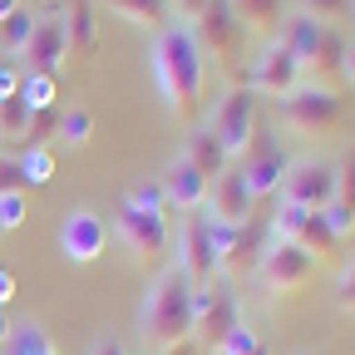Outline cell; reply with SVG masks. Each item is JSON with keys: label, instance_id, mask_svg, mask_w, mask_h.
<instances>
[{"label": "cell", "instance_id": "obj_14", "mask_svg": "<svg viewBox=\"0 0 355 355\" xmlns=\"http://www.w3.org/2000/svg\"><path fill=\"white\" fill-rule=\"evenodd\" d=\"M198 212H202V217H217V222H237V227L257 217V202H252V193H247V183H242L237 163H227V168L207 183V198H202Z\"/></svg>", "mask_w": 355, "mask_h": 355}, {"label": "cell", "instance_id": "obj_34", "mask_svg": "<svg viewBox=\"0 0 355 355\" xmlns=\"http://www.w3.org/2000/svg\"><path fill=\"white\" fill-rule=\"evenodd\" d=\"M257 345H261V340H257V331L242 321V326H232V331H227V340L217 345V355H252Z\"/></svg>", "mask_w": 355, "mask_h": 355}, {"label": "cell", "instance_id": "obj_9", "mask_svg": "<svg viewBox=\"0 0 355 355\" xmlns=\"http://www.w3.org/2000/svg\"><path fill=\"white\" fill-rule=\"evenodd\" d=\"M301 79H306V74H301V64L286 55V44H282V40H266L252 60H242V69H237L232 84H247L252 94H266V99H286Z\"/></svg>", "mask_w": 355, "mask_h": 355}, {"label": "cell", "instance_id": "obj_43", "mask_svg": "<svg viewBox=\"0 0 355 355\" xmlns=\"http://www.w3.org/2000/svg\"><path fill=\"white\" fill-rule=\"evenodd\" d=\"M340 74H345V79H355V40L345 44V69H340Z\"/></svg>", "mask_w": 355, "mask_h": 355}, {"label": "cell", "instance_id": "obj_39", "mask_svg": "<svg viewBox=\"0 0 355 355\" xmlns=\"http://www.w3.org/2000/svg\"><path fill=\"white\" fill-rule=\"evenodd\" d=\"M15 89H20V69L15 64H0V99H10Z\"/></svg>", "mask_w": 355, "mask_h": 355}, {"label": "cell", "instance_id": "obj_40", "mask_svg": "<svg viewBox=\"0 0 355 355\" xmlns=\"http://www.w3.org/2000/svg\"><path fill=\"white\" fill-rule=\"evenodd\" d=\"M89 355H128V350H123V345H119L114 336H99L94 345H89Z\"/></svg>", "mask_w": 355, "mask_h": 355}, {"label": "cell", "instance_id": "obj_37", "mask_svg": "<svg viewBox=\"0 0 355 355\" xmlns=\"http://www.w3.org/2000/svg\"><path fill=\"white\" fill-rule=\"evenodd\" d=\"M15 291H20V286H15V272H10L6 261H0V311H6V306L15 301Z\"/></svg>", "mask_w": 355, "mask_h": 355}, {"label": "cell", "instance_id": "obj_36", "mask_svg": "<svg viewBox=\"0 0 355 355\" xmlns=\"http://www.w3.org/2000/svg\"><path fill=\"white\" fill-rule=\"evenodd\" d=\"M0 193H30L20 158H0Z\"/></svg>", "mask_w": 355, "mask_h": 355}, {"label": "cell", "instance_id": "obj_28", "mask_svg": "<svg viewBox=\"0 0 355 355\" xmlns=\"http://www.w3.org/2000/svg\"><path fill=\"white\" fill-rule=\"evenodd\" d=\"M20 168H25V183L30 188H44L55 178V148H25L20 153Z\"/></svg>", "mask_w": 355, "mask_h": 355}, {"label": "cell", "instance_id": "obj_19", "mask_svg": "<svg viewBox=\"0 0 355 355\" xmlns=\"http://www.w3.org/2000/svg\"><path fill=\"white\" fill-rule=\"evenodd\" d=\"M99 6H104L109 15L128 20V25H139V30H153V35H158V30L173 20L168 0H99Z\"/></svg>", "mask_w": 355, "mask_h": 355}, {"label": "cell", "instance_id": "obj_31", "mask_svg": "<svg viewBox=\"0 0 355 355\" xmlns=\"http://www.w3.org/2000/svg\"><path fill=\"white\" fill-rule=\"evenodd\" d=\"M336 173H340V178H336V202H340V207L355 217V148H350V153L336 163Z\"/></svg>", "mask_w": 355, "mask_h": 355}, {"label": "cell", "instance_id": "obj_13", "mask_svg": "<svg viewBox=\"0 0 355 355\" xmlns=\"http://www.w3.org/2000/svg\"><path fill=\"white\" fill-rule=\"evenodd\" d=\"M178 266L188 272L193 286H207L217 277V252H212V237H207V217L202 212H183V227H178Z\"/></svg>", "mask_w": 355, "mask_h": 355}, {"label": "cell", "instance_id": "obj_45", "mask_svg": "<svg viewBox=\"0 0 355 355\" xmlns=\"http://www.w3.org/2000/svg\"><path fill=\"white\" fill-rule=\"evenodd\" d=\"M350 15H355V0H350Z\"/></svg>", "mask_w": 355, "mask_h": 355}, {"label": "cell", "instance_id": "obj_33", "mask_svg": "<svg viewBox=\"0 0 355 355\" xmlns=\"http://www.w3.org/2000/svg\"><path fill=\"white\" fill-rule=\"evenodd\" d=\"M123 198H128L133 207H144V212H163V217H168V198H163L158 183H139V188H128Z\"/></svg>", "mask_w": 355, "mask_h": 355}, {"label": "cell", "instance_id": "obj_18", "mask_svg": "<svg viewBox=\"0 0 355 355\" xmlns=\"http://www.w3.org/2000/svg\"><path fill=\"white\" fill-rule=\"evenodd\" d=\"M261 237H266V227L252 217L247 227H242V237H237V247H232V257L222 261V272H217V277H227L232 286H237V277H252V272H257V261H261Z\"/></svg>", "mask_w": 355, "mask_h": 355}, {"label": "cell", "instance_id": "obj_1", "mask_svg": "<svg viewBox=\"0 0 355 355\" xmlns=\"http://www.w3.org/2000/svg\"><path fill=\"white\" fill-rule=\"evenodd\" d=\"M148 69H153V84H158V94H163V104H168L173 119H193L202 109V94H207V55H202V44L193 40V30L183 20H168L153 35Z\"/></svg>", "mask_w": 355, "mask_h": 355}, {"label": "cell", "instance_id": "obj_42", "mask_svg": "<svg viewBox=\"0 0 355 355\" xmlns=\"http://www.w3.org/2000/svg\"><path fill=\"white\" fill-rule=\"evenodd\" d=\"M10 331H15V321L6 316V311H0V350H6V340H10Z\"/></svg>", "mask_w": 355, "mask_h": 355}, {"label": "cell", "instance_id": "obj_26", "mask_svg": "<svg viewBox=\"0 0 355 355\" xmlns=\"http://www.w3.org/2000/svg\"><path fill=\"white\" fill-rule=\"evenodd\" d=\"M60 139H64L69 148H84L89 139H94V114H89L84 104H69V109H60Z\"/></svg>", "mask_w": 355, "mask_h": 355}, {"label": "cell", "instance_id": "obj_35", "mask_svg": "<svg viewBox=\"0 0 355 355\" xmlns=\"http://www.w3.org/2000/svg\"><path fill=\"white\" fill-rule=\"evenodd\" d=\"M301 15H316L321 25H331L336 15H350V0H296Z\"/></svg>", "mask_w": 355, "mask_h": 355}, {"label": "cell", "instance_id": "obj_11", "mask_svg": "<svg viewBox=\"0 0 355 355\" xmlns=\"http://www.w3.org/2000/svg\"><path fill=\"white\" fill-rule=\"evenodd\" d=\"M114 232H119V242L139 257V261H153V257L168 252V217H163V212L133 207L128 198H123L119 212H114Z\"/></svg>", "mask_w": 355, "mask_h": 355}, {"label": "cell", "instance_id": "obj_25", "mask_svg": "<svg viewBox=\"0 0 355 355\" xmlns=\"http://www.w3.org/2000/svg\"><path fill=\"white\" fill-rule=\"evenodd\" d=\"M35 25H40V15L20 6V10H15L6 25H0V55H25V44H30Z\"/></svg>", "mask_w": 355, "mask_h": 355}, {"label": "cell", "instance_id": "obj_20", "mask_svg": "<svg viewBox=\"0 0 355 355\" xmlns=\"http://www.w3.org/2000/svg\"><path fill=\"white\" fill-rule=\"evenodd\" d=\"M178 153H183L202 178H217L222 168H227V158H222V148H217V139H212V133L198 123V128H188L183 133V148H178Z\"/></svg>", "mask_w": 355, "mask_h": 355}, {"label": "cell", "instance_id": "obj_47", "mask_svg": "<svg viewBox=\"0 0 355 355\" xmlns=\"http://www.w3.org/2000/svg\"><path fill=\"white\" fill-rule=\"evenodd\" d=\"M168 6H173V0H168Z\"/></svg>", "mask_w": 355, "mask_h": 355}, {"label": "cell", "instance_id": "obj_3", "mask_svg": "<svg viewBox=\"0 0 355 355\" xmlns=\"http://www.w3.org/2000/svg\"><path fill=\"white\" fill-rule=\"evenodd\" d=\"M277 109H282V128H291L296 139H316L345 114V94L326 79H301L286 99H277Z\"/></svg>", "mask_w": 355, "mask_h": 355}, {"label": "cell", "instance_id": "obj_6", "mask_svg": "<svg viewBox=\"0 0 355 355\" xmlns=\"http://www.w3.org/2000/svg\"><path fill=\"white\" fill-rule=\"evenodd\" d=\"M188 30H193V40L202 44L207 60L227 64L232 74L242 69V55H247V25L237 20L232 0H207V6L188 20Z\"/></svg>", "mask_w": 355, "mask_h": 355}, {"label": "cell", "instance_id": "obj_41", "mask_svg": "<svg viewBox=\"0 0 355 355\" xmlns=\"http://www.w3.org/2000/svg\"><path fill=\"white\" fill-rule=\"evenodd\" d=\"M20 6H25V0H0V25H6V20H10Z\"/></svg>", "mask_w": 355, "mask_h": 355}, {"label": "cell", "instance_id": "obj_46", "mask_svg": "<svg viewBox=\"0 0 355 355\" xmlns=\"http://www.w3.org/2000/svg\"><path fill=\"white\" fill-rule=\"evenodd\" d=\"M0 237H6V232H0Z\"/></svg>", "mask_w": 355, "mask_h": 355}, {"label": "cell", "instance_id": "obj_29", "mask_svg": "<svg viewBox=\"0 0 355 355\" xmlns=\"http://www.w3.org/2000/svg\"><path fill=\"white\" fill-rule=\"evenodd\" d=\"M25 123H30V109L20 104V94H10V99H0V139H10V144H20V139H25Z\"/></svg>", "mask_w": 355, "mask_h": 355}, {"label": "cell", "instance_id": "obj_16", "mask_svg": "<svg viewBox=\"0 0 355 355\" xmlns=\"http://www.w3.org/2000/svg\"><path fill=\"white\" fill-rule=\"evenodd\" d=\"M207 183H212V178H202L183 153H173V163H168L163 178H158V188H163V198H168L173 212H198L202 198H207Z\"/></svg>", "mask_w": 355, "mask_h": 355}, {"label": "cell", "instance_id": "obj_21", "mask_svg": "<svg viewBox=\"0 0 355 355\" xmlns=\"http://www.w3.org/2000/svg\"><path fill=\"white\" fill-rule=\"evenodd\" d=\"M20 104L30 109V114H40V109H60V79L55 74H40V69H30L25 79H20Z\"/></svg>", "mask_w": 355, "mask_h": 355}, {"label": "cell", "instance_id": "obj_17", "mask_svg": "<svg viewBox=\"0 0 355 355\" xmlns=\"http://www.w3.org/2000/svg\"><path fill=\"white\" fill-rule=\"evenodd\" d=\"M64 35H69V55L89 60L99 50V10L94 0H69L64 6Z\"/></svg>", "mask_w": 355, "mask_h": 355}, {"label": "cell", "instance_id": "obj_15", "mask_svg": "<svg viewBox=\"0 0 355 355\" xmlns=\"http://www.w3.org/2000/svg\"><path fill=\"white\" fill-rule=\"evenodd\" d=\"M64 55H69V35H64V6H60L50 15H40V25H35L30 44H25V60L40 74H60Z\"/></svg>", "mask_w": 355, "mask_h": 355}, {"label": "cell", "instance_id": "obj_2", "mask_svg": "<svg viewBox=\"0 0 355 355\" xmlns=\"http://www.w3.org/2000/svg\"><path fill=\"white\" fill-rule=\"evenodd\" d=\"M193 282L178 261H168L163 272L148 282L144 301H139V340L148 355H168L178 345L193 340Z\"/></svg>", "mask_w": 355, "mask_h": 355}, {"label": "cell", "instance_id": "obj_7", "mask_svg": "<svg viewBox=\"0 0 355 355\" xmlns=\"http://www.w3.org/2000/svg\"><path fill=\"white\" fill-rule=\"evenodd\" d=\"M242 326V301H237V286L227 277H212L207 286L193 291V345L212 350L227 340V331Z\"/></svg>", "mask_w": 355, "mask_h": 355}, {"label": "cell", "instance_id": "obj_38", "mask_svg": "<svg viewBox=\"0 0 355 355\" xmlns=\"http://www.w3.org/2000/svg\"><path fill=\"white\" fill-rule=\"evenodd\" d=\"M202 6H207V0H173L168 10H173V20H183V25H188V20H193V15H198Z\"/></svg>", "mask_w": 355, "mask_h": 355}, {"label": "cell", "instance_id": "obj_10", "mask_svg": "<svg viewBox=\"0 0 355 355\" xmlns=\"http://www.w3.org/2000/svg\"><path fill=\"white\" fill-rule=\"evenodd\" d=\"M311 272H316V261H311L296 242H266V252H261V261H257V272H252V282H257V291L266 296V301H282L286 291H296Z\"/></svg>", "mask_w": 355, "mask_h": 355}, {"label": "cell", "instance_id": "obj_24", "mask_svg": "<svg viewBox=\"0 0 355 355\" xmlns=\"http://www.w3.org/2000/svg\"><path fill=\"white\" fill-rule=\"evenodd\" d=\"M0 355H55V340H50V331H44L40 321H20Z\"/></svg>", "mask_w": 355, "mask_h": 355}, {"label": "cell", "instance_id": "obj_12", "mask_svg": "<svg viewBox=\"0 0 355 355\" xmlns=\"http://www.w3.org/2000/svg\"><path fill=\"white\" fill-rule=\"evenodd\" d=\"M104 242H109V227H104V217H99L94 207H74V212L60 222V252H64V261H74V266L99 261V257H104Z\"/></svg>", "mask_w": 355, "mask_h": 355}, {"label": "cell", "instance_id": "obj_27", "mask_svg": "<svg viewBox=\"0 0 355 355\" xmlns=\"http://www.w3.org/2000/svg\"><path fill=\"white\" fill-rule=\"evenodd\" d=\"M50 139H60V109H40V114H30V123H25V148H50Z\"/></svg>", "mask_w": 355, "mask_h": 355}, {"label": "cell", "instance_id": "obj_22", "mask_svg": "<svg viewBox=\"0 0 355 355\" xmlns=\"http://www.w3.org/2000/svg\"><path fill=\"white\" fill-rule=\"evenodd\" d=\"M232 10H237V20L247 25V35H277V25H282V0H232Z\"/></svg>", "mask_w": 355, "mask_h": 355}, {"label": "cell", "instance_id": "obj_44", "mask_svg": "<svg viewBox=\"0 0 355 355\" xmlns=\"http://www.w3.org/2000/svg\"><path fill=\"white\" fill-rule=\"evenodd\" d=\"M252 355H272V350H266V345H257V350H252Z\"/></svg>", "mask_w": 355, "mask_h": 355}, {"label": "cell", "instance_id": "obj_4", "mask_svg": "<svg viewBox=\"0 0 355 355\" xmlns=\"http://www.w3.org/2000/svg\"><path fill=\"white\" fill-rule=\"evenodd\" d=\"M291 163H296V153L286 148L282 128L261 123V128L252 133V144H247L242 163H237V173H242V183H247L252 202H261V198H277V193H282V178L291 173Z\"/></svg>", "mask_w": 355, "mask_h": 355}, {"label": "cell", "instance_id": "obj_23", "mask_svg": "<svg viewBox=\"0 0 355 355\" xmlns=\"http://www.w3.org/2000/svg\"><path fill=\"white\" fill-rule=\"evenodd\" d=\"M345 35H340V25H326L321 30V50H316V64H311V74H321L326 84H331V74H340L345 69Z\"/></svg>", "mask_w": 355, "mask_h": 355}, {"label": "cell", "instance_id": "obj_30", "mask_svg": "<svg viewBox=\"0 0 355 355\" xmlns=\"http://www.w3.org/2000/svg\"><path fill=\"white\" fill-rule=\"evenodd\" d=\"M30 217V198L25 193H0V232H20Z\"/></svg>", "mask_w": 355, "mask_h": 355}, {"label": "cell", "instance_id": "obj_32", "mask_svg": "<svg viewBox=\"0 0 355 355\" xmlns=\"http://www.w3.org/2000/svg\"><path fill=\"white\" fill-rule=\"evenodd\" d=\"M336 306L345 311V316H355V252L345 257L340 277H336Z\"/></svg>", "mask_w": 355, "mask_h": 355}, {"label": "cell", "instance_id": "obj_8", "mask_svg": "<svg viewBox=\"0 0 355 355\" xmlns=\"http://www.w3.org/2000/svg\"><path fill=\"white\" fill-rule=\"evenodd\" d=\"M336 158H326V153H296V163H291V173L282 178V202L286 207H301V212H321L331 198H336Z\"/></svg>", "mask_w": 355, "mask_h": 355}, {"label": "cell", "instance_id": "obj_5", "mask_svg": "<svg viewBox=\"0 0 355 355\" xmlns=\"http://www.w3.org/2000/svg\"><path fill=\"white\" fill-rule=\"evenodd\" d=\"M202 128L217 139V148H222V158H237L242 163V153H247V144H252V133H257V94L247 84H227L222 89V99L207 109V119H202Z\"/></svg>", "mask_w": 355, "mask_h": 355}]
</instances>
